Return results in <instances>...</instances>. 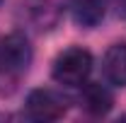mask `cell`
<instances>
[{
  "instance_id": "obj_1",
  "label": "cell",
  "mask_w": 126,
  "mask_h": 123,
  "mask_svg": "<svg viewBox=\"0 0 126 123\" xmlns=\"http://www.w3.org/2000/svg\"><path fill=\"white\" fill-rule=\"evenodd\" d=\"M92 73V53L82 46H70L56 56L51 75L63 87H82Z\"/></svg>"
},
{
  "instance_id": "obj_2",
  "label": "cell",
  "mask_w": 126,
  "mask_h": 123,
  "mask_svg": "<svg viewBox=\"0 0 126 123\" xmlns=\"http://www.w3.org/2000/svg\"><path fill=\"white\" fill-rule=\"evenodd\" d=\"M32 61V48L27 36L22 34H7L0 39V73L2 75H15L27 70Z\"/></svg>"
},
{
  "instance_id": "obj_3",
  "label": "cell",
  "mask_w": 126,
  "mask_h": 123,
  "mask_svg": "<svg viewBox=\"0 0 126 123\" xmlns=\"http://www.w3.org/2000/svg\"><path fill=\"white\" fill-rule=\"evenodd\" d=\"M68 111V101L53 89H34L27 97V113L34 121H56Z\"/></svg>"
},
{
  "instance_id": "obj_4",
  "label": "cell",
  "mask_w": 126,
  "mask_h": 123,
  "mask_svg": "<svg viewBox=\"0 0 126 123\" xmlns=\"http://www.w3.org/2000/svg\"><path fill=\"white\" fill-rule=\"evenodd\" d=\"M104 77L116 87H126V41L111 44L102 58Z\"/></svg>"
},
{
  "instance_id": "obj_5",
  "label": "cell",
  "mask_w": 126,
  "mask_h": 123,
  "mask_svg": "<svg viewBox=\"0 0 126 123\" xmlns=\"http://www.w3.org/2000/svg\"><path fill=\"white\" fill-rule=\"evenodd\" d=\"M80 101H82V109H85L87 113H92V116H104V113H109L111 106H114V97H111V92L102 82H90V85H85Z\"/></svg>"
},
{
  "instance_id": "obj_6",
  "label": "cell",
  "mask_w": 126,
  "mask_h": 123,
  "mask_svg": "<svg viewBox=\"0 0 126 123\" xmlns=\"http://www.w3.org/2000/svg\"><path fill=\"white\" fill-rule=\"evenodd\" d=\"M73 17L82 27H97L104 17V0H70Z\"/></svg>"
},
{
  "instance_id": "obj_7",
  "label": "cell",
  "mask_w": 126,
  "mask_h": 123,
  "mask_svg": "<svg viewBox=\"0 0 126 123\" xmlns=\"http://www.w3.org/2000/svg\"><path fill=\"white\" fill-rule=\"evenodd\" d=\"M119 15L126 19V0H121V7H119Z\"/></svg>"
}]
</instances>
